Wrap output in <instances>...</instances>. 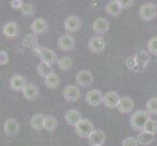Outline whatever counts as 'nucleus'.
Segmentation results:
<instances>
[{
  "label": "nucleus",
  "mask_w": 157,
  "mask_h": 146,
  "mask_svg": "<svg viewBox=\"0 0 157 146\" xmlns=\"http://www.w3.org/2000/svg\"><path fill=\"white\" fill-rule=\"evenodd\" d=\"M150 62V55L147 51H139L126 61V66L135 72H142L147 67Z\"/></svg>",
  "instance_id": "f257e3e1"
},
{
  "label": "nucleus",
  "mask_w": 157,
  "mask_h": 146,
  "mask_svg": "<svg viewBox=\"0 0 157 146\" xmlns=\"http://www.w3.org/2000/svg\"><path fill=\"white\" fill-rule=\"evenodd\" d=\"M149 120V115L147 111L144 110H137L134 112L130 118V124L131 127L136 131H144V127Z\"/></svg>",
  "instance_id": "f03ea898"
},
{
  "label": "nucleus",
  "mask_w": 157,
  "mask_h": 146,
  "mask_svg": "<svg viewBox=\"0 0 157 146\" xmlns=\"http://www.w3.org/2000/svg\"><path fill=\"white\" fill-rule=\"evenodd\" d=\"M21 33L20 24L16 21H10L6 23L2 28V34L8 39L18 38Z\"/></svg>",
  "instance_id": "7ed1b4c3"
},
{
  "label": "nucleus",
  "mask_w": 157,
  "mask_h": 146,
  "mask_svg": "<svg viewBox=\"0 0 157 146\" xmlns=\"http://www.w3.org/2000/svg\"><path fill=\"white\" fill-rule=\"evenodd\" d=\"M20 131V124L16 118H8L3 124V132L5 136L13 138L18 134Z\"/></svg>",
  "instance_id": "20e7f679"
},
{
  "label": "nucleus",
  "mask_w": 157,
  "mask_h": 146,
  "mask_svg": "<svg viewBox=\"0 0 157 146\" xmlns=\"http://www.w3.org/2000/svg\"><path fill=\"white\" fill-rule=\"evenodd\" d=\"M30 29L32 33L39 36L46 33L49 29V24L44 18H36L35 20L32 21L30 24Z\"/></svg>",
  "instance_id": "39448f33"
},
{
  "label": "nucleus",
  "mask_w": 157,
  "mask_h": 146,
  "mask_svg": "<svg viewBox=\"0 0 157 146\" xmlns=\"http://www.w3.org/2000/svg\"><path fill=\"white\" fill-rule=\"evenodd\" d=\"M94 131L93 124L87 119H82L76 126H75V132L80 137L85 138L89 137V136Z\"/></svg>",
  "instance_id": "423d86ee"
},
{
  "label": "nucleus",
  "mask_w": 157,
  "mask_h": 146,
  "mask_svg": "<svg viewBox=\"0 0 157 146\" xmlns=\"http://www.w3.org/2000/svg\"><path fill=\"white\" fill-rule=\"evenodd\" d=\"M28 84L26 78L21 74H14L9 79V87L13 92H21Z\"/></svg>",
  "instance_id": "0eeeda50"
},
{
  "label": "nucleus",
  "mask_w": 157,
  "mask_h": 146,
  "mask_svg": "<svg viewBox=\"0 0 157 146\" xmlns=\"http://www.w3.org/2000/svg\"><path fill=\"white\" fill-rule=\"evenodd\" d=\"M81 24H82L81 19L78 16L72 15V16H69V17L67 18V20L64 21L63 28L67 32H69V33H74V32H77L80 29Z\"/></svg>",
  "instance_id": "6e6552de"
},
{
  "label": "nucleus",
  "mask_w": 157,
  "mask_h": 146,
  "mask_svg": "<svg viewBox=\"0 0 157 146\" xmlns=\"http://www.w3.org/2000/svg\"><path fill=\"white\" fill-rule=\"evenodd\" d=\"M39 58H41V62H44L45 63L49 64L50 66H54L58 62V56L52 49H49L47 47H42L40 51Z\"/></svg>",
  "instance_id": "1a4fd4ad"
},
{
  "label": "nucleus",
  "mask_w": 157,
  "mask_h": 146,
  "mask_svg": "<svg viewBox=\"0 0 157 146\" xmlns=\"http://www.w3.org/2000/svg\"><path fill=\"white\" fill-rule=\"evenodd\" d=\"M21 94H23L24 97L29 101H34L39 97L40 92L38 87L33 84V83H28L25 85V87L24 90L21 91Z\"/></svg>",
  "instance_id": "9d476101"
},
{
  "label": "nucleus",
  "mask_w": 157,
  "mask_h": 146,
  "mask_svg": "<svg viewBox=\"0 0 157 146\" xmlns=\"http://www.w3.org/2000/svg\"><path fill=\"white\" fill-rule=\"evenodd\" d=\"M58 46L62 51H66V52L72 51L74 46H75L74 38L70 34L64 33V34H63V35H61L59 37Z\"/></svg>",
  "instance_id": "9b49d317"
},
{
  "label": "nucleus",
  "mask_w": 157,
  "mask_h": 146,
  "mask_svg": "<svg viewBox=\"0 0 157 146\" xmlns=\"http://www.w3.org/2000/svg\"><path fill=\"white\" fill-rule=\"evenodd\" d=\"M63 99L68 102H73L79 99L80 97V91L77 86L74 85H67L63 90Z\"/></svg>",
  "instance_id": "f8f14e48"
},
{
  "label": "nucleus",
  "mask_w": 157,
  "mask_h": 146,
  "mask_svg": "<svg viewBox=\"0 0 157 146\" xmlns=\"http://www.w3.org/2000/svg\"><path fill=\"white\" fill-rule=\"evenodd\" d=\"M88 46L90 50L95 54H100L105 50V40L101 36H93L91 37Z\"/></svg>",
  "instance_id": "ddd939ff"
},
{
  "label": "nucleus",
  "mask_w": 157,
  "mask_h": 146,
  "mask_svg": "<svg viewBox=\"0 0 157 146\" xmlns=\"http://www.w3.org/2000/svg\"><path fill=\"white\" fill-rule=\"evenodd\" d=\"M76 83L81 87H89L93 83V75L88 70H80L75 75Z\"/></svg>",
  "instance_id": "4468645a"
},
{
  "label": "nucleus",
  "mask_w": 157,
  "mask_h": 146,
  "mask_svg": "<svg viewBox=\"0 0 157 146\" xmlns=\"http://www.w3.org/2000/svg\"><path fill=\"white\" fill-rule=\"evenodd\" d=\"M156 15V6L153 3H145L140 8V16L144 21H151Z\"/></svg>",
  "instance_id": "2eb2a0df"
},
{
  "label": "nucleus",
  "mask_w": 157,
  "mask_h": 146,
  "mask_svg": "<svg viewBox=\"0 0 157 146\" xmlns=\"http://www.w3.org/2000/svg\"><path fill=\"white\" fill-rule=\"evenodd\" d=\"M102 99H104V96H102V94L101 93V91L91 90L88 92L87 95H86L85 100L89 105L96 107V106H98L101 103Z\"/></svg>",
  "instance_id": "dca6fc26"
},
{
  "label": "nucleus",
  "mask_w": 157,
  "mask_h": 146,
  "mask_svg": "<svg viewBox=\"0 0 157 146\" xmlns=\"http://www.w3.org/2000/svg\"><path fill=\"white\" fill-rule=\"evenodd\" d=\"M119 101H120V96L116 93V92H107V93L104 95L102 99V102L108 108H115L117 107Z\"/></svg>",
  "instance_id": "f3484780"
},
{
  "label": "nucleus",
  "mask_w": 157,
  "mask_h": 146,
  "mask_svg": "<svg viewBox=\"0 0 157 146\" xmlns=\"http://www.w3.org/2000/svg\"><path fill=\"white\" fill-rule=\"evenodd\" d=\"M122 6L119 0H111L105 5V12L110 17H117L122 12Z\"/></svg>",
  "instance_id": "a211bd4d"
},
{
  "label": "nucleus",
  "mask_w": 157,
  "mask_h": 146,
  "mask_svg": "<svg viewBox=\"0 0 157 146\" xmlns=\"http://www.w3.org/2000/svg\"><path fill=\"white\" fill-rule=\"evenodd\" d=\"M88 138L92 146H102V144L105 141V134L102 131H100V129H97V131L94 129Z\"/></svg>",
  "instance_id": "6ab92c4d"
},
{
  "label": "nucleus",
  "mask_w": 157,
  "mask_h": 146,
  "mask_svg": "<svg viewBox=\"0 0 157 146\" xmlns=\"http://www.w3.org/2000/svg\"><path fill=\"white\" fill-rule=\"evenodd\" d=\"M109 29V21L105 18H98L93 23V30L98 34H104Z\"/></svg>",
  "instance_id": "aec40b11"
},
{
  "label": "nucleus",
  "mask_w": 157,
  "mask_h": 146,
  "mask_svg": "<svg viewBox=\"0 0 157 146\" xmlns=\"http://www.w3.org/2000/svg\"><path fill=\"white\" fill-rule=\"evenodd\" d=\"M64 120H66V122L69 126L75 127L82 120V118H81V114L79 113V111H77L76 109H69L64 114Z\"/></svg>",
  "instance_id": "412c9836"
},
{
  "label": "nucleus",
  "mask_w": 157,
  "mask_h": 146,
  "mask_svg": "<svg viewBox=\"0 0 157 146\" xmlns=\"http://www.w3.org/2000/svg\"><path fill=\"white\" fill-rule=\"evenodd\" d=\"M21 45H23L25 48H28V49H34L35 47L38 46V36L35 35L34 33H28L25 34L23 39H21Z\"/></svg>",
  "instance_id": "4be33fe9"
},
{
  "label": "nucleus",
  "mask_w": 157,
  "mask_h": 146,
  "mask_svg": "<svg viewBox=\"0 0 157 146\" xmlns=\"http://www.w3.org/2000/svg\"><path fill=\"white\" fill-rule=\"evenodd\" d=\"M118 110L121 113H129L134 109V100L131 97L124 96L120 99V101L117 105Z\"/></svg>",
  "instance_id": "5701e85b"
},
{
  "label": "nucleus",
  "mask_w": 157,
  "mask_h": 146,
  "mask_svg": "<svg viewBox=\"0 0 157 146\" xmlns=\"http://www.w3.org/2000/svg\"><path fill=\"white\" fill-rule=\"evenodd\" d=\"M44 84L48 89L55 90L57 89L59 84H61V79H59V75L55 72H52L48 76L44 78Z\"/></svg>",
  "instance_id": "b1692460"
},
{
  "label": "nucleus",
  "mask_w": 157,
  "mask_h": 146,
  "mask_svg": "<svg viewBox=\"0 0 157 146\" xmlns=\"http://www.w3.org/2000/svg\"><path fill=\"white\" fill-rule=\"evenodd\" d=\"M45 116L43 114H35L30 118V127L35 129V131H40V129H44V120Z\"/></svg>",
  "instance_id": "393cba45"
},
{
  "label": "nucleus",
  "mask_w": 157,
  "mask_h": 146,
  "mask_svg": "<svg viewBox=\"0 0 157 146\" xmlns=\"http://www.w3.org/2000/svg\"><path fill=\"white\" fill-rule=\"evenodd\" d=\"M155 140V137L154 134L152 133H149L147 132H140L137 138V141L139 144H142V145H149L151 144Z\"/></svg>",
  "instance_id": "a878e982"
},
{
  "label": "nucleus",
  "mask_w": 157,
  "mask_h": 146,
  "mask_svg": "<svg viewBox=\"0 0 157 146\" xmlns=\"http://www.w3.org/2000/svg\"><path fill=\"white\" fill-rule=\"evenodd\" d=\"M57 127H58L57 118L52 115H46L44 120V129H46L48 132H53L55 131Z\"/></svg>",
  "instance_id": "bb28decb"
},
{
  "label": "nucleus",
  "mask_w": 157,
  "mask_h": 146,
  "mask_svg": "<svg viewBox=\"0 0 157 146\" xmlns=\"http://www.w3.org/2000/svg\"><path fill=\"white\" fill-rule=\"evenodd\" d=\"M57 64H58L59 68L63 70V71H67V70H69L72 67V61L69 57L64 56V57H62L61 58L58 59Z\"/></svg>",
  "instance_id": "cd10ccee"
},
{
  "label": "nucleus",
  "mask_w": 157,
  "mask_h": 146,
  "mask_svg": "<svg viewBox=\"0 0 157 146\" xmlns=\"http://www.w3.org/2000/svg\"><path fill=\"white\" fill-rule=\"evenodd\" d=\"M52 71V66H50L49 64L45 63L44 62H40L38 66H37V73L40 77L45 78L49 74H51Z\"/></svg>",
  "instance_id": "c85d7f7f"
},
{
  "label": "nucleus",
  "mask_w": 157,
  "mask_h": 146,
  "mask_svg": "<svg viewBox=\"0 0 157 146\" xmlns=\"http://www.w3.org/2000/svg\"><path fill=\"white\" fill-rule=\"evenodd\" d=\"M20 11H21V14L23 15L24 17H31V16H33L35 13V7L31 2H26L24 4L23 8Z\"/></svg>",
  "instance_id": "c756f323"
},
{
  "label": "nucleus",
  "mask_w": 157,
  "mask_h": 146,
  "mask_svg": "<svg viewBox=\"0 0 157 146\" xmlns=\"http://www.w3.org/2000/svg\"><path fill=\"white\" fill-rule=\"evenodd\" d=\"M147 111L149 114L157 115V97H152L147 102Z\"/></svg>",
  "instance_id": "7c9ffc66"
},
{
  "label": "nucleus",
  "mask_w": 157,
  "mask_h": 146,
  "mask_svg": "<svg viewBox=\"0 0 157 146\" xmlns=\"http://www.w3.org/2000/svg\"><path fill=\"white\" fill-rule=\"evenodd\" d=\"M144 131L147 132L149 133H152V134H155L157 133V123L155 120L153 119H150L147 121V125L144 127Z\"/></svg>",
  "instance_id": "2f4dec72"
},
{
  "label": "nucleus",
  "mask_w": 157,
  "mask_h": 146,
  "mask_svg": "<svg viewBox=\"0 0 157 146\" xmlns=\"http://www.w3.org/2000/svg\"><path fill=\"white\" fill-rule=\"evenodd\" d=\"M147 49H148V53L157 56V36L152 37V38L148 41Z\"/></svg>",
  "instance_id": "473e14b6"
},
{
  "label": "nucleus",
  "mask_w": 157,
  "mask_h": 146,
  "mask_svg": "<svg viewBox=\"0 0 157 146\" xmlns=\"http://www.w3.org/2000/svg\"><path fill=\"white\" fill-rule=\"evenodd\" d=\"M9 61H10L9 53L4 50H0V66H6V64H8Z\"/></svg>",
  "instance_id": "72a5a7b5"
},
{
  "label": "nucleus",
  "mask_w": 157,
  "mask_h": 146,
  "mask_svg": "<svg viewBox=\"0 0 157 146\" xmlns=\"http://www.w3.org/2000/svg\"><path fill=\"white\" fill-rule=\"evenodd\" d=\"M10 6L12 9L14 10H21V8H23L25 2L23 1V0H11L10 1Z\"/></svg>",
  "instance_id": "f704fd0d"
},
{
  "label": "nucleus",
  "mask_w": 157,
  "mask_h": 146,
  "mask_svg": "<svg viewBox=\"0 0 157 146\" xmlns=\"http://www.w3.org/2000/svg\"><path fill=\"white\" fill-rule=\"evenodd\" d=\"M122 146H138V141L136 138H134L132 137H126L123 140Z\"/></svg>",
  "instance_id": "c9c22d12"
},
{
  "label": "nucleus",
  "mask_w": 157,
  "mask_h": 146,
  "mask_svg": "<svg viewBox=\"0 0 157 146\" xmlns=\"http://www.w3.org/2000/svg\"><path fill=\"white\" fill-rule=\"evenodd\" d=\"M119 1H120V4H121V6H122L123 9L131 7L132 5L134 4L133 0H127V1H125V0H119Z\"/></svg>",
  "instance_id": "e433bc0d"
}]
</instances>
